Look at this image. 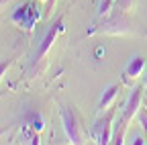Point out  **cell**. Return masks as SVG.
<instances>
[{"label": "cell", "instance_id": "obj_1", "mask_svg": "<svg viewBox=\"0 0 147 145\" xmlns=\"http://www.w3.org/2000/svg\"><path fill=\"white\" fill-rule=\"evenodd\" d=\"M59 117H61V125H63L65 137L71 143H86L88 131L84 127L82 115L76 111V106H61L59 108Z\"/></svg>", "mask_w": 147, "mask_h": 145}, {"label": "cell", "instance_id": "obj_2", "mask_svg": "<svg viewBox=\"0 0 147 145\" xmlns=\"http://www.w3.org/2000/svg\"><path fill=\"white\" fill-rule=\"evenodd\" d=\"M141 98H143V90L141 88H133L131 94H129V98H127V102H125L123 117H121V123H119L121 127L117 129V133L113 135V143H125V135H127L129 125L133 123V119L141 111Z\"/></svg>", "mask_w": 147, "mask_h": 145}, {"label": "cell", "instance_id": "obj_3", "mask_svg": "<svg viewBox=\"0 0 147 145\" xmlns=\"http://www.w3.org/2000/svg\"><path fill=\"white\" fill-rule=\"evenodd\" d=\"M131 33H133V25L129 21V14H123L117 10L106 14L102 25L88 31V35H131Z\"/></svg>", "mask_w": 147, "mask_h": 145}, {"label": "cell", "instance_id": "obj_4", "mask_svg": "<svg viewBox=\"0 0 147 145\" xmlns=\"http://www.w3.org/2000/svg\"><path fill=\"white\" fill-rule=\"evenodd\" d=\"M63 29H65L63 16H57L55 23L47 29L45 37H43V41H41V45H39V51H37V55H35V65H39V61H45V57L49 55L51 49H53V43L57 41V37L63 33Z\"/></svg>", "mask_w": 147, "mask_h": 145}, {"label": "cell", "instance_id": "obj_5", "mask_svg": "<svg viewBox=\"0 0 147 145\" xmlns=\"http://www.w3.org/2000/svg\"><path fill=\"white\" fill-rule=\"evenodd\" d=\"M14 23L21 27V29H27V31H31L33 27H35V23L39 21V10H37V6L33 4V2H27L23 8H18L16 12H14Z\"/></svg>", "mask_w": 147, "mask_h": 145}, {"label": "cell", "instance_id": "obj_6", "mask_svg": "<svg viewBox=\"0 0 147 145\" xmlns=\"http://www.w3.org/2000/svg\"><path fill=\"white\" fill-rule=\"evenodd\" d=\"M145 65H147V59L141 57V55H133L131 59L127 61L125 69H123V82L125 84H135L145 71Z\"/></svg>", "mask_w": 147, "mask_h": 145}, {"label": "cell", "instance_id": "obj_7", "mask_svg": "<svg viewBox=\"0 0 147 145\" xmlns=\"http://www.w3.org/2000/svg\"><path fill=\"white\" fill-rule=\"evenodd\" d=\"M94 139L96 143H113V115L108 111L94 125Z\"/></svg>", "mask_w": 147, "mask_h": 145}, {"label": "cell", "instance_id": "obj_8", "mask_svg": "<svg viewBox=\"0 0 147 145\" xmlns=\"http://www.w3.org/2000/svg\"><path fill=\"white\" fill-rule=\"evenodd\" d=\"M119 90H121V84H110L104 92H102V96H100V100H98V113H106V111H110V106H113L115 102H117V98H119Z\"/></svg>", "mask_w": 147, "mask_h": 145}, {"label": "cell", "instance_id": "obj_9", "mask_svg": "<svg viewBox=\"0 0 147 145\" xmlns=\"http://www.w3.org/2000/svg\"><path fill=\"white\" fill-rule=\"evenodd\" d=\"M23 125L35 129L37 133H41L45 129V119L41 117L39 111H33V108H31V111H25V115H23Z\"/></svg>", "mask_w": 147, "mask_h": 145}, {"label": "cell", "instance_id": "obj_10", "mask_svg": "<svg viewBox=\"0 0 147 145\" xmlns=\"http://www.w3.org/2000/svg\"><path fill=\"white\" fill-rule=\"evenodd\" d=\"M135 4H137V0H115L113 10L123 12V14H131L133 8H135Z\"/></svg>", "mask_w": 147, "mask_h": 145}, {"label": "cell", "instance_id": "obj_11", "mask_svg": "<svg viewBox=\"0 0 147 145\" xmlns=\"http://www.w3.org/2000/svg\"><path fill=\"white\" fill-rule=\"evenodd\" d=\"M113 6H115V0H100L98 4V19H104L106 14L113 12Z\"/></svg>", "mask_w": 147, "mask_h": 145}, {"label": "cell", "instance_id": "obj_12", "mask_svg": "<svg viewBox=\"0 0 147 145\" xmlns=\"http://www.w3.org/2000/svg\"><path fill=\"white\" fill-rule=\"evenodd\" d=\"M12 65V57H4V59H0V82H2L4 74L8 71V67Z\"/></svg>", "mask_w": 147, "mask_h": 145}, {"label": "cell", "instance_id": "obj_13", "mask_svg": "<svg viewBox=\"0 0 147 145\" xmlns=\"http://www.w3.org/2000/svg\"><path fill=\"white\" fill-rule=\"evenodd\" d=\"M137 117H139V123H141L143 131H145V137H147V111H145V108H141Z\"/></svg>", "mask_w": 147, "mask_h": 145}, {"label": "cell", "instance_id": "obj_14", "mask_svg": "<svg viewBox=\"0 0 147 145\" xmlns=\"http://www.w3.org/2000/svg\"><path fill=\"white\" fill-rule=\"evenodd\" d=\"M10 2H14V0H0V8H4V6H8Z\"/></svg>", "mask_w": 147, "mask_h": 145}, {"label": "cell", "instance_id": "obj_15", "mask_svg": "<svg viewBox=\"0 0 147 145\" xmlns=\"http://www.w3.org/2000/svg\"><path fill=\"white\" fill-rule=\"evenodd\" d=\"M53 4H55V0H47V12H51V8H53Z\"/></svg>", "mask_w": 147, "mask_h": 145}, {"label": "cell", "instance_id": "obj_16", "mask_svg": "<svg viewBox=\"0 0 147 145\" xmlns=\"http://www.w3.org/2000/svg\"><path fill=\"white\" fill-rule=\"evenodd\" d=\"M133 143H135V145H137V143L141 145V143H145V139H143V137H135V141H133Z\"/></svg>", "mask_w": 147, "mask_h": 145}]
</instances>
